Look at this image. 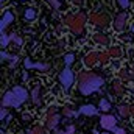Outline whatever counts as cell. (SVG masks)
<instances>
[{"label":"cell","instance_id":"7c38bea8","mask_svg":"<svg viewBox=\"0 0 134 134\" xmlns=\"http://www.w3.org/2000/svg\"><path fill=\"white\" fill-rule=\"evenodd\" d=\"M98 61H100V53H97V52H92V53H89V55L84 58V64H86L87 67L97 64Z\"/></svg>","mask_w":134,"mask_h":134},{"label":"cell","instance_id":"d590c367","mask_svg":"<svg viewBox=\"0 0 134 134\" xmlns=\"http://www.w3.org/2000/svg\"><path fill=\"white\" fill-rule=\"evenodd\" d=\"M131 115H134V106H131Z\"/></svg>","mask_w":134,"mask_h":134},{"label":"cell","instance_id":"ba28073f","mask_svg":"<svg viewBox=\"0 0 134 134\" xmlns=\"http://www.w3.org/2000/svg\"><path fill=\"white\" fill-rule=\"evenodd\" d=\"M2 106L3 108H14L16 106V97H14V92L13 91H8L3 98H2Z\"/></svg>","mask_w":134,"mask_h":134},{"label":"cell","instance_id":"cb8c5ba5","mask_svg":"<svg viewBox=\"0 0 134 134\" xmlns=\"http://www.w3.org/2000/svg\"><path fill=\"white\" fill-rule=\"evenodd\" d=\"M9 39H11V42H14L16 45H22V37L20 36H17V34H9Z\"/></svg>","mask_w":134,"mask_h":134},{"label":"cell","instance_id":"4fadbf2b","mask_svg":"<svg viewBox=\"0 0 134 134\" xmlns=\"http://www.w3.org/2000/svg\"><path fill=\"white\" fill-rule=\"evenodd\" d=\"M0 56H2V59L9 61V67L17 66V63H19V56H16V55H9V53H6V52H2Z\"/></svg>","mask_w":134,"mask_h":134},{"label":"cell","instance_id":"5bb4252c","mask_svg":"<svg viewBox=\"0 0 134 134\" xmlns=\"http://www.w3.org/2000/svg\"><path fill=\"white\" fill-rule=\"evenodd\" d=\"M59 120H61V117H59L58 114H55V115H50V117H47V128H48V130H55V128L58 126Z\"/></svg>","mask_w":134,"mask_h":134},{"label":"cell","instance_id":"d6a6232c","mask_svg":"<svg viewBox=\"0 0 134 134\" xmlns=\"http://www.w3.org/2000/svg\"><path fill=\"white\" fill-rule=\"evenodd\" d=\"M56 111H58V108H55V106L48 108V111H47V117H50V115H55V114H56Z\"/></svg>","mask_w":134,"mask_h":134},{"label":"cell","instance_id":"484cf974","mask_svg":"<svg viewBox=\"0 0 134 134\" xmlns=\"http://www.w3.org/2000/svg\"><path fill=\"white\" fill-rule=\"evenodd\" d=\"M117 5H119L122 9H128V8H130V0H117Z\"/></svg>","mask_w":134,"mask_h":134},{"label":"cell","instance_id":"44dd1931","mask_svg":"<svg viewBox=\"0 0 134 134\" xmlns=\"http://www.w3.org/2000/svg\"><path fill=\"white\" fill-rule=\"evenodd\" d=\"M75 61V53H67V55H64V64H66V67H70V64Z\"/></svg>","mask_w":134,"mask_h":134},{"label":"cell","instance_id":"e0dca14e","mask_svg":"<svg viewBox=\"0 0 134 134\" xmlns=\"http://www.w3.org/2000/svg\"><path fill=\"white\" fill-rule=\"evenodd\" d=\"M94 41H95L97 44H100V45H108V44H109L108 36H106V34H101V33L94 34Z\"/></svg>","mask_w":134,"mask_h":134},{"label":"cell","instance_id":"83f0119b","mask_svg":"<svg viewBox=\"0 0 134 134\" xmlns=\"http://www.w3.org/2000/svg\"><path fill=\"white\" fill-rule=\"evenodd\" d=\"M27 134H44V128H41V126H36L33 130H30Z\"/></svg>","mask_w":134,"mask_h":134},{"label":"cell","instance_id":"5b68a950","mask_svg":"<svg viewBox=\"0 0 134 134\" xmlns=\"http://www.w3.org/2000/svg\"><path fill=\"white\" fill-rule=\"evenodd\" d=\"M100 125L103 130H115V125H117V119L114 115H101L100 119Z\"/></svg>","mask_w":134,"mask_h":134},{"label":"cell","instance_id":"8992f818","mask_svg":"<svg viewBox=\"0 0 134 134\" xmlns=\"http://www.w3.org/2000/svg\"><path fill=\"white\" fill-rule=\"evenodd\" d=\"M24 64H25V69H37L41 72H48V69H50V64H47V63H31L30 58H25Z\"/></svg>","mask_w":134,"mask_h":134},{"label":"cell","instance_id":"ffe728a7","mask_svg":"<svg viewBox=\"0 0 134 134\" xmlns=\"http://www.w3.org/2000/svg\"><path fill=\"white\" fill-rule=\"evenodd\" d=\"M109 55H111L112 58H120V56H122V48H120V47H111Z\"/></svg>","mask_w":134,"mask_h":134},{"label":"cell","instance_id":"d4e9b609","mask_svg":"<svg viewBox=\"0 0 134 134\" xmlns=\"http://www.w3.org/2000/svg\"><path fill=\"white\" fill-rule=\"evenodd\" d=\"M11 42V39H9V36L8 34H5V31L2 33V47H8V44Z\"/></svg>","mask_w":134,"mask_h":134},{"label":"cell","instance_id":"9c48e42d","mask_svg":"<svg viewBox=\"0 0 134 134\" xmlns=\"http://www.w3.org/2000/svg\"><path fill=\"white\" fill-rule=\"evenodd\" d=\"M13 22H14V14H13L11 11H5V14H3V17H2V22H0V31L3 33V31L8 28V25L13 24Z\"/></svg>","mask_w":134,"mask_h":134},{"label":"cell","instance_id":"3957f363","mask_svg":"<svg viewBox=\"0 0 134 134\" xmlns=\"http://www.w3.org/2000/svg\"><path fill=\"white\" fill-rule=\"evenodd\" d=\"M73 80H75V76H73V72L70 70V67H64L59 73V84H61L64 92L70 91V87L73 84Z\"/></svg>","mask_w":134,"mask_h":134},{"label":"cell","instance_id":"8fae6325","mask_svg":"<svg viewBox=\"0 0 134 134\" xmlns=\"http://www.w3.org/2000/svg\"><path fill=\"white\" fill-rule=\"evenodd\" d=\"M78 112H80V114H84V115H97V114H98V109H97L94 104H84V106L80 108Z\"/></svg>","mask_w":134,"mask_h":134},{"label":"cell","instance_id":"277c9868","mask_svg":"<svg viewBox=\"0 0 134 134\" xmlns=\"http://www.w3.org/2000/svg\"><path fill=\"white\" fill-rule=\"evenodd\" d=\"M13 92H14V97H16V106L14 108H19L24 101H27V98H28V94H27V91L22 86H16L13 89Z\"/></svg>","mask_w":134,"mask_h":134},{"label":"cell","instance_id":"8d00e7d4","mask_svg":"<svg viewBox=\"0 0 134 134\" xmlns=\"http://www.w3.org/2000/svg\"><path fill=\"white\" fill-rule=\"evenodd\" d=\"M131 31H133V33H134V25H133V28H131Z\"/></svg>","mask_w":134,"mask_h":134},{"label":"cell","instance_id":"f1b7e54d","mask_svg":"<svg viewBox=\"0 0 134 134\" xmlns=\"http://www.w3.org/2000/svg\"><path fill=\"white\" fill-rule=\"evenodd\" d=\"M109 56H111V55H109V52H101V53H100V61L104 64V63L108 61V58H109Z\"/></svg>","mask_w":134,"mask_h":134},{"label":"cell","instance_id":"f35d334b","mask_svg":"<svg viewBox=\"0 0 134 134\" xmlns=\"http://www.w3.org/2000/svg\"><path fill=\"white\" fill-rule=\"evenodd\" d=\"M133 94H134V89H133Z\"/></svg>","mask_w":134,"mask_h":134},{"label":"cell","instance_id":"7a4b0ae2","mask_svg":"<svg viewBox=\"0 0 134 134\" xmlns=\"http://www.w3.org/2000/svg\"><path fill=\"white\" fill-rule=\"evenodd\" d=\"M84 20L86 17L83 14H76V16H67L66 17V24L70 27V30L75 34H80L84 28Z\"/></svg>","mask_w":134,"mask_h":134},{"label":"cell","instance_id":"7402d4cb","mask_svg":"<svg viewBox=\"0 0 134 134\" xmlns=\"http://www.w3.org/2000/svg\"><path fill=\"white\" fill-rule=\"evenodd\" d=\"M63 112H64V115L66 117H76L80 112H76V111H73V109H70L69 106H66L64 109H63Z\"/></svg>","mask_w":134,"mask_h":134},{"label":"cell","instance_id":"6da1fadb","mask_svg":"<svg viewBox=\"0 0 134 134\" xmlns=\"http://www.w3.org/2000/svg\"><path fill=\"white\" fill-rule=\"evenodd\" d=\"M104 84V80L94 72H83L78 76V89L83 95H91Z\"/></svg>","mask_w":134,"mask_h":134},{"label":"cell","instance_id":"836d02e7","mask_svg":"<svg viewBox=\"0 0 134 134\" xmlns=\"http://www.w3.org/2000/svg\"><path fill=\"white\" fill-rule=\"evenodd\" d=\"M114 134H126V133H125V130H122V128H115V130H114Z\"/></svg>","mask_w":134,"mask_h":134},{"label":"cell","instance_id":"4dcf8cb0","mask_svg":"<svg viewBox=\"0 0 134 134\" xmlns=\"http://www.w3.org/2000/svg\"><path fill=\"white\" fill-rule=\"evenodd\" d=\"M48 3L55 8V9H59L61 8V3H59V0H48Z\"/></svg>","mask_w":134,"mask_h":134},{"label":"cell","instance_id":"74e56055","mask_svg":"<svg viewBox=\"0 0 134 134\" xmlns=\"http://www.w3.org/2000/svg\"><path fill=\"white\" fill-rule=\"evenodd\" d=\"M0 2H2V3H5V2H6V0H0Z\"/></svg>","mask_w":134,"mask_h":134},{"label":"cell","instance_id":"e575fe53","mask_svg":"<svg viewBox=\"0 0 134 134\" xmlns=\"http://www.w3.org/2000/svg\"><path fill=\"white\" fill-rule=\"evenodd\" d=\"M22 119H24L25 122H30V120H31V119H30V115H27V114H24V115H22Z\"/></svg>","mask_w":134,"mask_h":134},{"label":"cell","instance_id":"4316f807","mask_svg":"<svg viewBox=\"0 0 134 134\" xmlns=\"http://www.w3.org/2000/svg\"><path fill=\"white\" fill-rule=\"evenodd\" d=\"M120 76H122L123 80H133V78H134V75L128 73L126 70H122V72H120Z\"/></svg>","mask_w":134,"mask_h":134},{"label":"cell","instance_id":"d6986e66","mask_svg":"<svg viewBox=\"0 0 134 134\" xmlns=\"http://www.w3.org/2000/svg\"><path fill=\"white\" fill-rule=\"evenodd\" d=\"M24 17H25L27 20H33L34 17H36V9H34V8H27L25 13H24Z\"/></svg>","mask_w":134,"mask_h":134},{"label":"cell","instance_id":"2e32d148","mask_svg":"<svg viewBox=\"0 0 134 134\" xmlns=\"http://www.w3.org/2000/svg\"><path fill=\"white\" fill-rule=\"evenodd\" d=\"M31 100L34 104H41V86H34L31 92Z\"/></svg>","mask_w":134,"mask_h":134},{"label":"cell","instance_id":"30bf717a","mask_svg":"<svg viewBox=\"0 0 134 134\" xmlns=\"http://www.w3.org/2000/svg\"><path fill=\"white\" fill-rule=\"evenodd\" d=\"M89 20H91L94 25H98V27H106V25H108V19H106V16H103V14H92V16L89 17Z\"/></svg>","mask_w":134,"mask_h":134},{"label":"cell","instance_id":"9a60e30c","mask_svg":"<svg viewBox=\"0 0 134 134\" xmlns=\"http://www.w3.org/2000/svg\"><path fill=\"white\" fill-rule=\"evenodd\" d=\"M117 109H119L120 117H123V119H128L131 115V106H128V104H120Z\"/></svg>","mask_w":134,"mask_h":134},{"label":"cell","instance_id":"1f68e13d","mask_svg":"<svg viewBox=\"0 0 134 134\" xmlns=\"http://www.w3.org/2000/svg\"><path fill=\"white\" fill-rule=\"evenodd\" d=\"M8 117V109L6 108H2L0 109V120H3V119H6Z\"/></svg>","mask_w":134,"mask_h":134},{"label":"cell","instance_id":"603a6c76","mask_svg":"<svg viewBox=\"0 0 134 134\" xmlns=\"http://www.w3.org/2000/svg\"><path fill=\"white\" fill-rule=\"evenodd\" d=\"M98 106H100V109H101V111H109V109H111V104H109V101H108V100H104V98H101V100H100Z\"/></svg>","mask_w":134,"mask_h":134},{"label":"cell","instance_id":"52a82bcc","mask_svg":"<svg viewBox=\"0 0 134 134\" xmlns=\"http://www.w3.org/2000/svg\"><path fill=\"white\" fill-rule=\"evenodd\" d=\"M126 20H128V13H120L114 20V28L117 31H122L125 28V25H126Z\"/></svg>","mask_w":134,"mask_h":134},{"label":"cell","instance_id":"f546056e","mask_svg":"<svg viewBox=\"0 0 134 134\" xmlns=\"http://www.w3.org/2000/svg\"><path fill=\"white\" fill-rule=\"evenodd\" d=\"M73 133H75V126H73V125L67 126L66 131H58V134H73Z\"/></svg>","mask_w":134,"mask_h":134},{"label":"cell","instance_id":"ac0fdd59","mask_svg":"<svg viewBox=\"0 0 134 134\" xmlns=\"http://www.w3.org/2000/svg\"><path fill=\"white\" fill-rule=\"evenodd\" d=\"M112 89H114V92H115V95H122L123 94V86H122V83L119 81V80H115V81H112Z\"/></svg>","mask_w":134,"mask_h":134}]
</instances>
